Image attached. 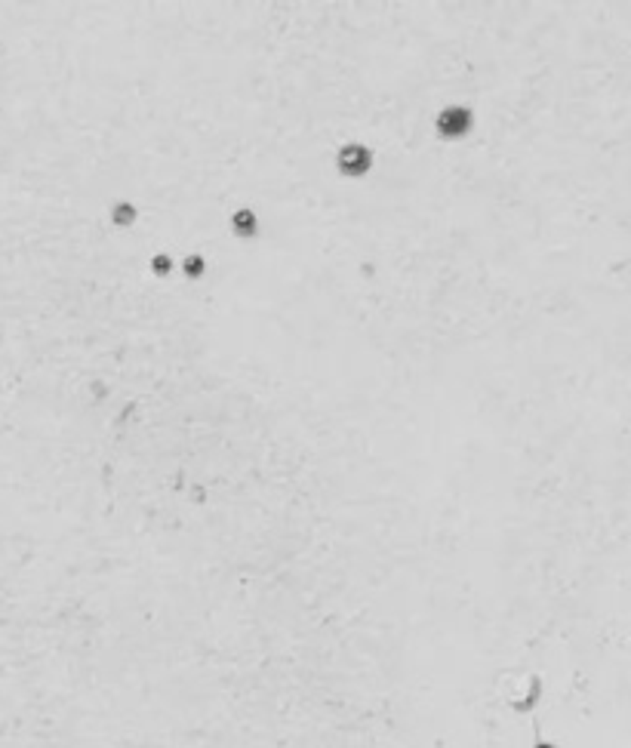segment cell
Returning <instances> with one entry per match:
<instances>
[{
  "label": "cell",
  "mask_w": 631,
  "mask_h": 748,
  "mask_svg": "<svg viewBox=\"0 0 631 748\" xmlns=\"http://www.w3.org/2000/svg\"><path fill=\"white\" fill-rule=\"evenodd\" d=\"M262 237L157 284L111 244L46 336L34 468L84 514L167 496L351 520L509 514L536 453L524 311L475 179L385 154L299 161Z\"/></svg>",
  "instance_id": "6da1fadb"
},
{
  "label": "cell",
  "mask_w": 631,
  "mask_h": 748,
  "mask_svg": "<svg viewBox=\"0 0 631 748\" xmlns=\"http://www.w3.org/2000/svg\"><path fill=\"white\" fill-rule=\"evenodd\" d=\"M481 127V114L468 102H443L435 114H431V136L441 145H462Z\"/></svg>",
  "instance_id": "7a4b0ae2"
},
{
  "label": "cell",
  "mask_w": 631,
  "mask_h": 748,
  "mask_svg": "<svg viewBox=\"0 0 631 748\" xmlns=\"http://www.w3.org/2000/svg\"><path fill=\"white\" fill-rule=\"evenodd\" d=\"M333 173L342 182H367L376 173V148L360 139H348L336 148L333 154Z\"/></svg>",
  "instance_id": "3957f363"
},
{
  "label": "cell",
  "mask_w": 631,
  "mask_h": 748,
  "mask_svg": "<svg viewBox=\"0 0 631 748\" xmlns=\"http://www.w3.org/2000/svg\"><path fill=\"white\" fill-rule=\"evenodd\" d=\"M262 216H259L256 207H235L225 216V235H228L235 244H256L262 237Z\"/></svg>",
  "instance_id": "277c9868"
},
{
  "label": "cell",
  "mask_w": 631,
  "mask_h": 748,
  "mask_svg": "<svg viewBox=\"0 0 631 748\" xmlns=\"http://www.w3.org/2000/svg\"><path fill=\"white\" fill-rule=\"evenodd\" d=\"M105 222H108V228L118 231V235H133L142 225V210H139V203L129 201V197H118V201H111L105 207Z\"/></svg>",
  "instance_id": "5b68a950"
},
{
  "label": "cell",
  "mask_w": 631,
  "mask_h": 748,
  "mask_svg": "<svg viewBox=\"0 0 631 748\" xmlns=\"http://www.w3.org/2000/svg\"><path fill=\"white\" fill-rule=\"evenodd\" d=\"M210 259L203 256V253H197V250H191V253H185V256H179V265H176V277L185 280V284H203V280L210 277Z\"/></svg>",
  "instance_id": "8992f818"
},
{
  "label": "cell",
  "mask_w": 631,
  "mask_h": 748,
  "mask_svg": "<svg viewBox=\"0 0 631 748\" xmlns=\"http://www.w3.org/2000/svg\"><path fill=\"white\" fill-rule=\"evenodd\" d=\"M176 265H179V259H176L173 253L157 250V253H151V256H148L145 271H148L151 280H157V284H167V280L176 277Z\"/></svg>",
  "instance_id": "52a82bcc"
},
{
  "label": "cell",
  "mask_w": 631,
  "mask_h": 748,
  "mask_svg": "<svg viewBox=\"0 0 631 748\" xmlns=\"http://www.w3.org/2000/svg\"><path fill=\"white\" fill-rule=\"evenodd\" d=\"M536 748H558L554 742H536Z\"/></svg>",
  "instance_id": "ba28073f"
}]
</instances>
